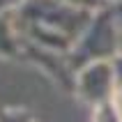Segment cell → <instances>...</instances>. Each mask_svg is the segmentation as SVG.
I'll return each instance as SVG.
<instances>
[{
  "label": "cell",
  "mask_w": 122,
  "mask_h": 122,
  "mask_svg": "<svg viewBox=\"0 0 122 122\" xmlns=\"http://www.w3.org/2000/svg\"><path fill=\"white\" fill-rule=\"evenodd\" d=\"M92 122H122V115L115 111L113 104H104V106H97L95 108Z\"/></svg>",
  "instance_id": "5b68a950"
},
{
  "label": "cell",
  "mask_w": 122,
  "mask_h": 122,
  "mask_svg": "<svg viewBox=\"0 0 122 122\" xmlns=\"http://www.w3.org/2000/svg\"><path fill=\"white\" fill-rule=\"evenodd\" d=\"M95 12L78 9L65 0H25L16 12V25L25 44L53 53H71Z\"/></svg>",
  "instance_id": "6da1fadb"
},
{
  "label": "cell",
  "mask_w": 122,
  "mask_h": 122,
  "mask_svg": "<svg viewBox=\"0 0 122 122\" xmlns=\"http://www.w3.org/2000/svg\"><path fill=\"white\" fill-rule=\"evenodd\" d=\"M113 69H115V78H117V88L122 85V53H117L113 58Z\"/></svg>",
  "instance_id": "9c48e42d"
},
{
  "label": "cell",
  "mask_w": 122,
  "mask_h": 122,
  "mask_svg": "<svg viewBox=\"0 0 122 122\" xmlns=\"http://www.w3.org/2000/svg\"><path fill=\"white\" fill-rule=\"evenodd\" d=\"M117 53H120V41H117L115 21H113V12H111V5H108L92 14L88 28L83 30L81 39L76 41V46L69 53V62L76 71L85 62L113 60Z\"/></svg>",
  "instance_id": "7a4b0ae2"
},
{
  "label": "cell",
  "mask_w": 122,
  "mask_h": 122,
  "mask_svg": "<svg viewBox=\"0 0 122 122\" xmlns=\"http://www.w3.org/2000/svg\"><path fill=\"white\" fill-rule=\"evenodd\" d=\"M111 104L115 106V111L122 115V85L117 88V92H115V97H113V102H111Z\"/></svg>",
  "instance_id": "30bf717a"
},
{
  "label": "cell",
  "mask_w": 122,
  "mask_h": 122,
  "mask_svg": "<svg viewBox=\"0 0 122 122\" xmlns=\"http://www.w3.org/2000/svg\"><path fill=\"white\" fill-rule=\"evenodd\" d=\"M23 5H25V0H0V14H12V12H19Z\"/></svg>",
  "instance_id": "ba28073f"
},
{
  "label": "cell",
  "mask_w": 122,
  "mask_h": 122,
  "mask_svg": "<svg viewBox=\"0 0 122 122\" xmlns=\"http://www.w3.org/2000/svg\"><path fill=\"white\" fill-rule=\"evenodd\" d=\"M0 122H35V120L23 108H7V111H0Z\"/></svg>",
  "instance_id": "8992f818"
},
{
  "label": "cell",
  "mask_w": 122,
  "mask_h": 122,
  "mask_svg": "<svg viewBox=\"0 0 122 122\" xmlns=\"http://www.w3.org/2000/svg\"><path fill=\"white\" fill-rule=\"evenodd\" d=\"M25 41L16 25V12L0 14V58H23Z\"/></svg>",
  "instance_id": "277c9868"
},
{
  "label": "cell",
  "mask_w": 122,
  "mask_h": 122,
  "mask_svg": "<svg viewBox=\"0 0 122 122\" xmlns=\"http://www.w3.org/2000/svg\"><path fill=\"white\" fill-rule=\"evenodd\" d=\"M74 92L92 108L111 104L117 92L113 60H92L81 65L74 74Z\"/></svg>",
  "instance_id": "3957f363"
},
{
  "label": "cell",
  "mask_w": 122,
  "mask_h": 122,
  "mask_svg": "<svg viewBox=\"0 0 122 122\" xmlns=\"http://www.w3.org/2000/svg\"><path fill=\"white\" fill-rule=\"evenodd\" d=\"M113 12V21H115V30H117V41H120V53H122V0L111 5Z\"/></svg>",
  "instance_id": "52a82bcc"
}]
</instances>
